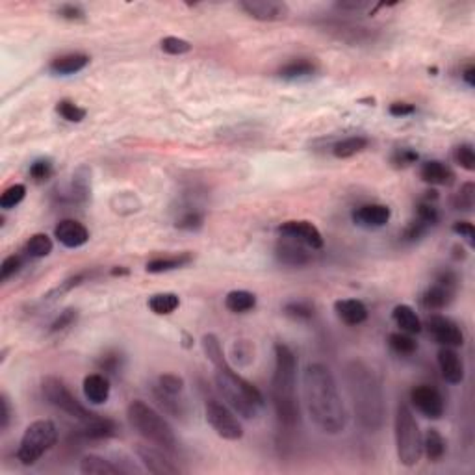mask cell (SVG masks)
<instances>
[{
    "mask_svg": "<svg viewBox=\"0 0 475 475\" xmlns=\"http://www.w3.org/2000/svg\"><path fill=\"white\" fill-rule=\"evenodd\" d=\"M58 442V429L50 420H35L23 432L17 449V461L23 466H34Z\"/></svg>",
    "mask_w": 475,
    "mask_h": 475,
    "instance_id": "obj_7",
    "label": "cell"
},
{
    "mask_svg": "<svg viewBox=\"0 0 475 475\" xmlns=\"http://www.w3.org/2000/svg\"><path fill=\"white\" fill-rule=\"evenodd\" d=\"M438 368L449 384H461L464 381V362L455 347H442L438 351Z\"/></svg>",
    "mask_w": 475,
    "mask_h": 475,
    "instance_id": "obj_19",
    "label": "cell"
},
{
    "mask_svg": "<svg viewBox=\"0 0 475 475\" xmlns=\"http://www.w3.org/2000/svg\"><path fill=\"white\" fill-rule=\"evenodd\" d=\"M344 383L359 425L369 432L381 431L386 416V401L381 379L374 368L364 360L351 359L344 366Z\"/></svg>",
    "mask_w": 475,
    "mask_h": 475,
    "instance_id": "obj_3",
    "label": "cell"
},
{
    "mask_svg": "<svg viewBox=\"0 0 475 475\" xmlns=\"http://www.w3.org/2000/svg\"><path fill=\"white\" fill-rule=\"evenodd\" d=\"M194 262V257L189 255V252H180V255H171V257H158L149 260L145 266V269L149 273H167V272H175V269H180V267L189 266V264Z\"/></svg>",
    "mask_w": 475,
    "mask_h": 475,
    "instance_id": "obj_26",
    "label": "cell"
},
{
    "mask_svg": "<svg viewBox=\"0 0 475 475\" xmlns=\"http://www.w3.org/2000/svg\"><path fill=\"white\" fill-rule=\"evenodd\" d=\"M180 306V297L173 291H162L149 297V308L156 315H169Z\"/></svg>",
    "mask_w": 475,
    "mask_h": 475,
    "instance_id": "obj_31",
    "label": "cell"
},
{
    "mask_svg": "<svg viewBox=\"0 0 475 475\" xmlns=\"http://www.w3.org/2000/svg\"><path fill=\"white\" fill-rule=\"evenodd\" d=\"M335 312L345 325L357 327L368 320V308L359 299H338L335 303Z\"/></svg>",
    "mask_w": 475,
    "mask_h": 475,
    "instance_id": "obj_23",
    "label": "cell"
},
{
    "mask_svg": "<svg viewBox=\"0 0 475 475\" xmlns=\"http://www.w3.org/2000/svg\"><path fill=\"white\" fill-rule=\"evenodd\" d=\"M175 225H177V228H180V230H189V233L199 230V228L204 225V213L199 212L197 208L184 210V212L180 213L179 218H177Z\"/></svg>",
    "mask_w": 475,
    "mask_h": 475,
    "instance_id": "obj_41",
    "label": "cell"
},
{
    "mask_svg": "<svg viewBox=\"0 0 475 475\" xmlns=\"http://www.w3.org/2000/svg\"><path fill=\"white\" fill-rule=\"evenodd\" d=\"M303 393L308 416L321 432L340 435L345 431L350 416L329 366L321 362L306 366L303 371Z\"/></svg>",
    "mask_w": 475,
    "mask_h": 475,
    "instance_id": "obj_1",
    "label": "cell"
},
{
    "mask_svg": "<svg viewBox=\"0 0 475 475\" xmlns=\"http://www.w3.org/2000/svg\"><path fill=\"white\" fill-rule=\"evenodd\" d=\"M453 158L462 169L466 171H475V150L471 143H462V145L455 147V152H453Z\"/></svg>",
    "mask_w": 475,
    "mask_h": 475,
    "instance_id": "obj_47",
    "label": "cell"
},
{
    "mask_svg": "<svg viewBox=\"0 0 475 475\" xmlns=\"http://www.w3.org/2000/svg\"><path fill=\"white\" fill-rule=\"evenodd\" d=\"M54 238L63 247L78 249L89 242V230L77 219H62L54 228Z\"/></svg>",
    "mask_w": 475,
    "mask_h": 475,
    "instance_id": "obj_17",
    "label": "cell"
},
{
    "mask_svg": "<svg viewBox=\"0 0 475 475\" xmlns=\"http://www.w3.org/2000/svg\"><path fill=\"white\" fill-rule=\"evenodd\" d=\"M117 431L119 429L113 420L99 416V414H95L88 422H80V429H78L80 437L86 440H108V438L116 437Z\"/></svg>",
    "mask_w": 475,
    "mask_h": 475,
    "instance_id": "obj_20",
    "label": "cell"
},
{
    "mask_svg": "<svg viewBox=\"0 0 475 475\" xmlns=\"http://www.w3.org/2000/svg\"><path fill=\"white\" fill-rule=\"evenodd\" d=\"M201 345H203L206 359L216 368V377L213 379H216V386H218V392L221 393L223 401L233 408L234 413L240 414L245 420L257 418L258 410L266 405L264 393L255 384L249 383L247 379H243L242 375L234 371V368L225 357L218 336L212 335V332L204 335L201 340Z\"/></svg>",
    "mask_w": 475,
    "mask_h": 475,
    "instance_id": "obj_2",
    "label": "cell"
},
{
    "mask_svg": "<svg viewBox=\"0 0 475 475\" xmlns=\"http://www.w3.org/2000/svg\"><path fill=\"white\" fill-rule=\"evenodd\" d=\"M418 158L420 156H418L416 150L410 149V147H401V149L393 150L392 156H390V162H392L396 169H407L413 164H416Z\"/></svg>",
    "mask_w": 475,
    "mask_h": 475,
    "instance_id": "obj_45",
    "label": "cell"
},
{
    "mask_svg": "<svg viewBox=\"0 0 475 475\" xmlns=\"http://www.w3.org/2000/svg\"><path fill=\"white\" fill-rule=\"evenodd\" d=\"M89 276H91L89 273H77V275L69 276V279H65L60 286H56L52 291H49V294L45 296V301H52V299H56V297L63 296V294H67V291H71L73 288L80 286L82 282L88 281Z\"/></svg>",
    "mask_w": 475,
    "mask_h": 475,
    "instance_id": "obj_44",
    "label": "cell"
},
{
    "mask_svg": "<svg viewBox=\"0 0 475 475\" xmlns=\"http://www.w3.org/2000/svg\"><path fill=\"white\" fill-rule=\"evenodd\" d=\"M11 414H13V410H11L10 399H8V396L2 392V393H0V431H2V432H4L6 429L10 427Z\"/></svg>",
    "mask_w": 475,
    "mask_h": 475,
    "instance_id": "obj_55",
    "label": "cell"
},
{
    "mask_svg": "<svg viewBox=\"0 0 475 475\" xmlns=\"http://www.w3.org/2000/svg\"><path fill=\"white\" fill-rule=\"evenodd\" d=\"M392 210L386 204L369 203L353 210V223L362 228H381L390 221Z\"/></svg>",
    "mask_w": 475,
    "mask_h": 475,
    "instance_id": "obj_18",
    "label": "cell"
},
{
    "mask_svg": "<svg viewBox=\"0 0 475 475\" xmlns=\"http://www.w3.org/2000/svg\"><path fill=\"white\" fill-rule=\"evenodd\" d=\"M453 233H455L457 236L464 238L470 247H474L475 245V227L474 223H470V221H455V223H453Z\"/></svg>",
    "mask_w": 475,
    "mask_h": 475,
    "instance_id": "obj_54",
    "label": "cell"
},
{
    "mask_svg": "<svg viewBox=\"0 0 475 475\" xmlns=\"http://www.w3.org/2000/svg\"><path fill=\"white\" fill-rule=\"evenodd\" d=\"M52 249H54L52 238L45 233L32 234V236L28 238V242L25 243V252H26V257H30V258L49 257L50 252H52Z\"/></svg>",
    "mask_w": 475,
    "mask_h": 475,
    "instance_id": "obj_33",
    "label": "cell"
},
{
    "mask_svg": "<svg viewBox=\"0 0 475 475\" xmlns=\"http://www.w3.org/2000/svg\"><path fill=\"white\" fill-rule=\"evenodd\" d=\"M369 140L364 136H351L345 138V140H340L338 143L332 145V155L338 158V160H345V158H351V156L359 155L362 150L368 149Z\"/></svg>",
    "mask_w": 475,
    "mask_h": 475,
    "instance_id": "obj_32",
    "label": "cell"
},
{
    "mask_svg": "<svg viewBox=\"0 0 475 475\" xmlns=\"http://www.w3.org/2000/svg\"><path fill=\"white\" fill-rule=\"evenodd\" d=\"M26 197V186L25 184H11L2 191L0 195V208L11 210L17 204H21Z\"/></svg>",
    "mask_w": 475,
    "mask_h": 475,
    "instance_id": "obj_37",
    "label": "cell"
},
{
    "mask_svg": "<svg viewBox=\"0 0 475 475\" xmlns=\"http://www.w3.org/2000/svg\"><path fill=\"white\" fill-rule=\"evenodd\" d=\"M245 347V340H242V342H238V344H234V357H236V360H240L242 364H245V360L247 359V362H251L252 360V347L251 345H247V350H243Z\"/></svg>",
    "mask_w": 475,
    "mask_h": 475,
    "instance_id": "obj_57",
    "label": "cell"
},
{
    "mask_svg": "<svg viewBox=\"0 0 475 475\" xmlns=\"http://www.w3.org/2000/svg\"><path fill=\"white\" fill-rule=\"evenodd\" d=\"M416 218L425 225H429V227H435L440 221V212L437 208V203L425 199L420 201L416 206Z\"/></svg>",
    "mask_w": 475,
    "mask_h": 475,
    "instance_id": "obj_42",
    "label": "cell"
},
{
    "mask_svg": "<svg viewBox=\"0 0 475 475\" xmlns=\"http://www.w3.org/2000/svg\"><path fill=\"white\" fill-rule=\"evenodd\" d=\"M41 392H43L45 399H47L52 407H56L58 410L65 413L67 416L74 418L78 422H88V420H91V418L95 416V413H91L88 407H84L82 403L74 398L73 392L65 386V383H63L62 379L52 377V375L45 377L43 381H41Z\"/></svg>",
    "mask_w": 475,
    "mask_h": 475,
    "instance_id": "obj_8",
    "label": "cell"
},
{
    "mask_svg": "<svg viewBox=\"0 0 475 475\" xmlns=\"http://www.w3.org/2000/svg\"><path fill=\"white\" fill-rule=\"evenodd\" d=\"M152 398L155 401L164 408V413H167L169 416L182 418L184 416V405L182 401H179V396H171V393L164 392L158 384H152Z\"/></svg>",
    "mask_w": 475,
    "mask_h": 475,
    "instance_id": "obj_35",
    "label": "cell"
},
{
    "mask_svg": "<svg viewBox=\"0 0 475 475\" xmlns=\"http://www.w3.org/2000/svg\"><path fill=\"white\" fill-rule=\"evenodd\" d=\"M446 438L442 437L438 429L431 427V429H427L425 435H422V451L431 462L442 461L446 455Z\"/></svg>",
    "mask_w": 475,
    "mask_h": 475,
    "instance_id": "obj_27",
    "label": "cell"
},
{
    "mask_svg": "<svg viewBox=\"0 0 475 475\" xmlns=\"http://www.w3.org/2000/svg\"><path fill=\"white\" fill-rule=\"evenodd\" d=\"M78 320V311L77 308H65L63 312H60V315L56 320L50 323L49 332L50 335H56V332H62V330L73 327Z\"/></svg>",
    "mask_w": 475,
    "mask_h": 475,
    "instance_id": "obj_50",
    "label": "cell"
},
{
    "mask_svg": "<svg viewBox=\"0 0 475 475\" xmlns=\"http://www.w3.org/2000/svg\"><path fill=\"white\" fill-rule=\"evenodd\" d=\"M272 401L276 420L282 427L294 429L301 422V407L297 399V357L290 345L275 344V368L272 377Z\"/></svg>",
    "mask_w": 475,
    "mask_h": 475,
    "instance_id": "obj_4",
    "label": "cell"
},
{
    "mask_svg": "<svg viewBox=\"0 0 475 475\" xmlns=\"http://www.w3.org/2000/svg\"><path fill=\"white\" fill-rule=\"evenodd\" d=\"M459 276L451 269H444L437 275L435 284L427 288L422 296V305L427 311H444L446 306L451 305V301L455 297Z\"/></svg>",
    "mask_w": 475,
    "mask_h": 475,
    "instance_id": "obj_10",
    "label": "cell"
},
{
    "mask_svg": "<svg viewBox=\"0 0 475 475\" xmlns=\"http://www.w3.org/2000/svg\"><path fill=\"white\" fill-rule=\"evenodd\" d=\"M126 269H112V275H126Z\"/></svg>",
    "mask_w": 475,
    "mask_h": 475,
    "instance_id": "obj_60",
    "label": "cell"
},
{
    "mask_svg": "<svg viewBox=\"0 0 475 475\" xmlns=\"http://www.w3.org/2000/svg\"><path fill=\"white\" fill-rule=\"evenodd\" d=\"M204 416L210 423L216 435L225 440L236 442L243 438V425L236 418V413L228 407L227 403H221L219 399L210 398L204 401Z\"/></svg>",
    "mask_w": 475,
    "mask_h": 475,
    "instance_id": "obj_9",
    "label": "cell"
},
{
    "mask_svg": "<svg viewBox=\"0 0 475 475\" xmlns=\"http://www.w3.org/2000/svg\"><path fill=\"white\" fill-rule=\"evenodd\" d=\"M388 345H390V350L393 353L398 354H414L418 351V342L414 340V336L408 335V332H403V330L392 332V335L388 336Z\"/></svg>",
    "mask_w": 475,
    "mask_h": 475,
    "instance_id": "obj_36",
    "label": "cell"
},
{
    "mask_svg": "<svg viewBox=\"0 0 475 475\" xmlns=\"http://www.w3.org/2000/svg\"><path fill=\"white\" fill-rule=\"evenodd\" d=\"M427 330L442 347H461L464 344V335H462L461 327L446 315H431L427 320Z\"/></svg>",
    "mask_w": 475,
    "mask_h": 475,
    "instance_id": "obj_13",
    "label": "cell"
},
{
    "mask_svg": "<svg viewBox=\"0 0 475 475\" xmlns=\"http://www.w3.org/2000/svg\"><path fill=\"white\" fill-rule=\"evenodd\" d=\"M462 80H464L470 88H475V67L474 65H466L464 71H462Z\"/></svg>",
    "mask_w": 475,
    "mask_h": 475,
    "instance_id": "obj_59",
    "label": "cell"
},
{
    "mask_svg": "<svg viewBox=\"0 0 475 475\" xmlns=\"http://www.w3.org/2000/svg\"><path fill=\"white\" fill-rule=\"evenodd\" d=\"M388 112H390V116L393 117H407L413 116V113L416 112V106L410 104V102H393V104H390V108H388Z\"/></svg>",
    "mask_w": 475,
    "mask_h": 475,
    "instance_id": "obj_56",
    "label": "cell"
},
{
    "mask_svg": "<svg viewBox=\"0 0 475 475\" xmlns=\"http://www.w3.org/2000/svg\"><path fill=\"white\" fill-rule=\"evenodd\" d=\"M89 65V56L84 52H69L62 54L58 58H54L49 65V71L52 74L60 77H69V74H77Z\"/></svg>",
    "mask_w": 475,
    "mask_h": 475,
    "instance_id": "obj_21",
    "label": "cell"
},
{
    "mask_svg": "<svg viewBox=\"0 0 475 475\" xmlns=\"http://www.w3.org/2000/svg\"><path fill=\"white\" fill-rule=\"evenodd\" d=\"M160 47L164 52L171 54V56H180V54H186L191 50V43L182 38H177V35H167V38L162 39Z\"/></svg>",
    "mask_w": 475,
    "mask_h": 475,
    "instance_id": "obj_49",
    "label": "cell"
},
{
    "mask_svg": "<svg viewBox=\"0 0 475 475\" xmlns=\"http://www.w3.org/2000/svg\"><path fill=\"white\" fill-rule=\"evenodd\" d=\"M126 418L134 431H138L147 442L155 444V446L164 447L169 451L171 455H175L179 451V440L173 431V427L167 423L164 416L158 410L150 407L149 403L134 399L126 408Z\"/></svg>",
    "mask_w": 475,
    "mask_h": 475,
    "instance_id": "obj_5",
    "label": "cell"
},
{
    "mask_svg": "<svg viewBox=\"0 0 475 475\" xmlns=\"http://www.w3.org/2000/svg\"><path fill=\"white\" fill-rule=\"evenodd\" d=\"M58 15L62 19L71 21V23H82V21H86V11L82 10V6L78 4H62L58 8Z\"/></svg>",
    "mask_w": 475,
    "mask_h": 475,
    "instance_id": "obj_53",
    "label": "cell"
},
{
    "mask_svg": "<svg viewBox=\"0 0 475 475\" xmlns=\"http://www.w3.org/2000/svg\"><path fill=\"white\" fill-rule=\"evenodd\" d=\"M97 366L101 371H104V374L110 375L119 374L123 368V354L119 353V351H108V353H104L101 359H99Z\"/></svg>",
    "mask_w": 475,
    "mask_h": 475,
    "instance_id": "obj_46",
    "label": "cell"
},
{
    "mask_svg": "<svg viewBox=\"0 0 475 475\" xmlns=\"http://www.w3.org/2000/svg\"><path fill=\"white\" fill-rule=\"evenodd\" d=\"M28 173L34 182L41 184V182H47L49 179H52L54 164L49 160V158H39V160L32 162Z\"/></svg>",
    "mask_w": 475,
    "mask_h": 475,
    "instance_id": "obj_43",
    "label": "cell"
},
{
    "mask_svg": "<svg viewBox=\"0 0 475 475\" xmlns=\"http://www.w3.org/2000/svg\"><path fill=\"white\" fill-rule=\"evenodd\" d=\"M80 471L86 475H123V470L113 461L101 455H86L80 461Z\"/></svg>",
    "mask_w": 475,
    "mask_h": 475,
    "instance_id": "obj_28",
    "label": "cell"
},
{
    "mask_svg": "<svg viewBox=\"0 0 475 475\" xmlns=\"http://www.w3.org/2000/svg\"><path fill=\"white\" fill-rule=\"evenodd\" d=\"M420 179L429 186H449L455 180V173L444 162L429 160L420 167Z\"/></svg>",
    "mask_w": 475,
    "mask_h": 475,
    "instance_id": "obj_24",
    "label": "cell"
},
{
    "mask_svg": "<svg viewBox=\"0 0 475 475\" xmlns=\"http://www.w3.org/2000/svg\"><path fill=\"white\" fill-rule=\"evenodd\" d=\"M315 71H318V65L312 60L299 58L282 65L279 69V77L282 80H303V78H311L312 74H315Z\"/></svg>",
    "mask_w": 475,
    "mask_h": 475,
    "instance_id": "obj_29",
    "label": "cell"
},
{
    "mask_svg": "<svg viewBox=\"0 0 475 475\" xmlns=\"http://www.w3.org/2000/svg\"><path fill=\"white\" fill-rule=\"evenodd\" d=\"M336 8H340L342 11H362L368 8L366 2H340L336 4Z\"/></svg>",
    "mask_w": 475,
    "mask_h": 475,
    "instance_id": "obj_58",
    "label": "cell"
},
{
    "mask_svg": "<svg viewBox=\"0 0 475 475\" xmlns=\"http://www.w3.org/2000/svg\"><path fill=\"white\" fill-rule=\"evenodd\" d=\"M136 455L149 474L155 475H177L182 474L180 466L173 461L169 451L160 446H149V444H138Z\"/></svg>",
    "mask_w": 475,
    "mask_h": 475,
    "instance_id": "obj_11",
    "label": "cell"
},
{
    "mask_svg": "<svg viewBox=\"0 0 475 475\" xmlns=\"http://www.w3.org/2000/svg\"><path fill=\"white\" fill-rule=\"evenodd\" d=\"M284 314L296 321H308L314 318L315 308L306 301H291L284 305Z\"/></svg>",
    "mask_w": 475,
    "mask_h": 475,
    "instance_id": "obj_39",
    "label": "cell"
},
{
    "mask_svg": "<svg viewBox=\"0 0 475 475\" xmlns=\"http://www.w3.org/2000/svg\"><path fill=\"white\" fill-rule=\"evenodd\" d=\"M23 269V257L21 255H10L2 260V266H0V281L8 282L11 276H15L17 273Z\"/></svg>",
    "mask_w": 475,
    "mask_h": 475,
    "instance_id": "obj_51",
    "label": "cell"
},
{
    "mask_svg": "<svg viewBox=\"0 0 475 475\" xmlns=\"http://www.w3.org/2000/svg\"><path fill=\"white\" fill-rule=\"evenodd\" d=\"M156 384H158L164 392L171 393V396H179V393H182V390H184L186 386L184 379L177 374L160 375V377L156 379Z\"/></svg>",
    "mask_w": 475,
    "mask_h": 475,
    "instance_id": "obj_48",
    "label": "cell"
},
{
    "mask_svg": "<svg viewBox=\"0 0 475 475\" xmlns=\"http://www.w3.org/2000/svg\"><path fill=\"white\" fill-rule=\"evenodd\" d=\"M84 396L93 405H102L110 399V392H112V386H110V381L104 374H89L86 375L82 383Z\"/></svg>",
    "mask_w": 475,
    "mask_h": 475,
    "instance_id": "obj_22",
    "label": "cell"
},
{
    "mask_svg": "<svg viewBox=\"0 0 475 475\" xmlns=\"http://www.w3.org/2000/svg\"><path fill=\"white\" fill-rule=\"evenodd\" d=\"M475 206V184L474 182H466L461 186L459 194L453 197V208L461 210V212H471Z\"/></svg>",
    "mask_w": 475,
    "mask_h": 475,
    "instance_id": "obj_40",
    "label": "cell"
},
{
    "mask_svg": "<svg viewBox=\"0 0 475 475\" xmlns=\"http://www.w3.org/2000/svg\"><path fill=\"white\" fill-rule=\"evenodd\" d=\"M392 320L393 323L399 327V330L408 332V335H418V332H422L423 329V323L422 320H420V315L416 314V311H414L410 305L393 306Z\"/></svg>",
    "mask_w": 475,
    "mask_h": 475,
    "instance_id": "obj_25",
    "label": "cell"
},
{
    "mask_svg": "<svg viewBox=\"0 0 475 475\" xmlns=\"http://www.w3.org/2000/svg\"><path fill=\"white\" fill-rule=\"evenodd\" d=\"M91 195V179H89L88 167H80L73 175V188H71V199L74 203H88Z\"/></svg>",
    "mask_w": 475,
    "mask_h": 475,
    "instance_id": "obj_34",
    "label": "cell"
},
{
    "mask_svg": "<svg viewBox=\"0 0 475 475\" xmlns=\"http://www.w3.org/2000/svg\"><path fill=\"white\" fill-rule=\"evenodd\" d=\"M56 112L67 123H82L86 119V110L78 106L77 102L69 101V99H63L56 104Z\"/></svg>",
    "mask_w": 475,
    "mask_h": 475,
    "instance_id": "obj_38",
    "label": "cell"
},
{
    "mask_svg": "<svg viewBox=\"0 0 475 475\" xmlns=\"http://www.w3.org/2000/svg\"><path fill=\"white\" fill-rule=\"evenodd\" d=\"M429 228H431L429 225H425L423 221H420L418 218L413 219V221H410V223L405 227V230H403L401 240H403V242H407V243L418 242V240H422V238L425 236L427 233H429Z\"/></svg>",
    "mask_w": 475,
    "mask_h": 475,
    "instance_id": "obj_52",
    "label": "cell"
},
{
    "mask_svg": "<svg viewBox=\"0 0 475 475\" xmlns=\"http://www.w3.org/2000/svg\"><path fill=\"white\" fill-rule=\"evenodd\" d=\"M240 8L251 19L262 21V23H275V21L286 19L290 15L286 2H279V0H243L240 2Z\"/></svg>",
    "mask_w": 475,
    "mask_h": 475,
    "instance_id": "obj_14",
    "label": "cell"
},
{
    "mask_svg": "<svg viewBox=\"0 0 475 475\" xmlns=\"http://www.w3.org/2000/svg\"><path fill=\"white\" fill-rule=\"evenodd\" d=\"M393 437H396V451L403 466L413 468L422 459V431L418 425L414 413L407 403H399L396 418H393Z\"/></svg>",
    "mask_w": 475,
    "mask_h": 475,
    "instance_id": "obj_6",
    "label": "cell"
},
{
    "mask_svg": "<svg viewBox=\"0 0 475 475\" xmlns=\"http://www.w3.org/2000/svg\"><path fill=\"white\" fill-rule=\"evenodd\" d=\"M410 403H413V407L416 408L418 413L423 414L429 420H440L444 413H446L444 396L431 384H420V386L413 388Z\"/></svg>",
    "mask_w": 475,
    "mask_h": 475,
    "instance_id": "obj_12",
    "label": "cell"
},
{
    "mask_svg": "<svg viewBox=\"0 0 475 475\" xmlns=\"http://www.w3.org/2000/svg\"><path fill=\"white\" fill-rule=\"evenodd\" d=\"M276 262L288 267H303L311 264L312 252L305 243L297 242L294 238L282 236L275 245Z\"/></svg>",
    "mask_w": 475,
    "mask_h": 475,
    "instance_id": "obj_16",
    "label": "cell"
},
{
    "mask_svg": "<svg viewBox=\"0 0 475 475\" xmlns=\"http://www.w3.org/2000/svg\"><path fill=\"white\" fill-rule=\"evenodd\" d=\"M225 306L233 314H247L257 306V296L247 290H233L225 297Z\"/></svg>",
    "mask_w": 475,
    "mask_h": 475,
    "instance_id": "obj_30",
    "label": "cell"
},
{
    "mask_svg": "<svg viewBox=\"0 0 475 475\" xmlns=\"http://www.w3.org/2000/svg\"><path fill=\"white\" fill-rule=\"evenodd\" d=\"M279 234L281 236L294 238L297 242L305 243L306 247H311L312 251L323 247V236H321L320 228L314 223L306 221V219H291V221H284L279 227Z\"/></svg>",
    "mask_w": 475,
    "mask_h": 475,
    "instance_id": "obj_15",
    "label": "cell"
}]
</instances>
